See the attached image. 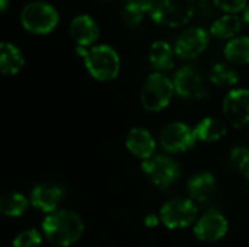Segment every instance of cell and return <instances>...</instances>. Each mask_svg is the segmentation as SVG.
I'll return each mask as SVG.
<instances>
[{
  "label": "cell",
  "mask_w": 249,
  "mask_h": 247,
  "mask_svg": "<svg viewBox=\"0 0 249 247\" xmlns=\"http://www.w3.org/2000/svg\"><path fill=\"white\" fill-rule=\"evenodd\" d=\"M85 226L79 214L60 210L48 214L42 223V231L47 240L55 246L69 247L74 245L83 234Z\"/></svg>",
  "instance_id": "cell-1"
},
{
  "label": "cell",
  "mask_w": 249,
  "mask_h": 247,
  "mask_svg": "<svg viewBox=\"0 0 249 247\" xmlns=\"http://www.w3.org/2000/svg\"><path fill=\"white\" fill-rule=\"evenodd\" d=\"M60 13L54 4L45 0H32L22 7L20 23L34 35H47L55 29Z\"/></svg>",
  "instance_id": "cell-2"
},
{
  "label": "cell",
  "mask_w": 249,
  "mask_h": 247,
  "mask_svg": "<svg viewBox=\"0 0 249 247\" xmlns=\"http://www.w3.org/2000/svg\"><path fill=\"white\" fill-rule=\"evenodd\" d=\"M196 13L194 0H149V15L159 25L179 28Z\"/></svg>",
  "instance_id": "cell-3"
},
{
  "label": "cell",
  "mask_w": 249,
  "mask_h": 247,
  "mask_svg": "<svg viewBox=\"0 0 249 247\" xmlns=\"http://www.w3.org/2000/svg\"><path fill=\"white\" fill-rule=\"evenodd\" d=\"M83 60L89 74L99 82L114 80L120 73V55L112 47L107 44H99L88 48Z\"/></svg>",
  "instance_id": "cell-4"
},
{
  "label": "cell",
  "mask_w": 249,
  "mask_h": 247,
  "mask_svg": "<svg viewBox=\"0 0 249 247\" xmlns=\"http://www.w3.org/2000/svg\"><path fill=\"white\" fill-rule=\"evenodd\" d=\"M175 93L172 80L163 73H152L143 83L140 100L146 111L159 112L165 109Z\"/></svg>",
  "instance_id": "cell-5"
},
{
  "label": "cell",
  "mask_w": 249,
  "mask_h": 247,
  "mask_svg": "<svg viewBox=\"0 0 249 247\" xmlns=\"http://www.w3.org/2000/svg\"><path fill=\"white\" fill-rule=\"evenodd\" d=\"M197 205L190 198H174L166 202L159 211L160 223L171 229H187L197 220Z\"/></svg>",
  "instance_id": "cell-6"
},
{
  "label": "cell",
  "mask_w": 249,
  "mask_h": 247,
  "mask_svg": "<svg viewBox=\"0 0 249 247\" xmlns=\"http://www.w3.org/2000/svg\"><path fill=\"white\" fill-rule=\"evenodd\" d=\"M142 170L150 181V183L159 189H166L172 186L181 176V169L175 160L168 156L156 154L144 160Z\"/></svg>",
  "instance_id": "cell-7"
},
{
  "label": "cell",
  "mask_w": 249,
  "mask_h": 247,
  "mask_svg": "<svg viewBox=\"0 0 249 247\" xmlns=\"http://www.w3.org/2000/svg\"><path fill=\"white\" fill-rule=\"evenodd\" d=\"M174 89L184 99H203L209 96L201 73L194 66L181 67L174 76Z\"/></svg>",
  "instance_id": "cell-8"
},
{
  "label": "cell",
  "mask_w": 249,
  "mask_h": 247,
  "mask_svg": "<svg viewBox=\"0 0 249 247\" xmlns=\"http://www.w3.org/2000/svg\"><path fill=\"white\" fill-rule=\"evenodd\" d=\"M160 144L168 153H184L194 147L197 137L194 128L184 122H172L160 132Z\"/></svg>",
  "instance_id": "cell-9"
},
{
  "label": "cell",
  "mask_w": 249,
  "mask_h": 247,
  "mask_svg": "<svg viewBox=\"0 0 249 247\" xmlns=\"http://www.w3.org/2000/svg\"><path fill=\"white\" fill-rule=\"evenodd\" d=\"M209 32L201 26H191L185 29L175 42L174 51L182 60H194L209 45Z\"/></svg>",
  "instance_id": "cell-10"
},
{
  "label": "cell",
  "mask_w": 249,
  "mask_h": 247,
  "mask_svg": "<svg viewBox=\"0 0 249 247\" xmlns=\"http://www.w3.org/2000/svg\"><path fill=\"white\" fill-rule=\"evenodd\" d=\"M223 115L226 121L235 127L242 128L249 122V90L232 89L223 99Z\"/></svg>",
  "instance_id": "cell-11"
},
{
  "label": "cell",
  "mask_w": 249,
  "mask_h": 247,
  "mask_svg": "<svg viewBox=\"0 0 249 247\" xmlns=\"http://www.w3.org/2000/svg\"><path fill=\"white\" fill-rule=\"evenodd\" d=\"M229 230V223L225 215L217 211L204 214L194 226V234L200 242L214 243L226 236Z\"/></svg>",
  "instance_id": "cell-12"
},
{
  "label": "cell",
  "mask_w": 249,
  "mask_h": 247,
  "mask_svg": "<svg viewBox=\"0 0 249 247\" xmlns=\"http://www.w3.org/2000/svg\"><path fill=\"white\" fill-rule=\"evenodd\" d=\"M64 199V189L60 185L44 182L36 185L31 192V204L47 214L58 211L61 201Z\"/></svg>",
  "instance_id": "cell-13"
},
{
  "label": "cell",
  "mask_w": 249,
  "mask_h": 247,
  "mask_svg": "<svg viewBox=\"0 0 249 247\" xmlns=\"http://www.w3.org/2000/svg\"><path fill=\"white\" fill-rule=\"evenodd\" d=\"M69 32L73 41L76 42V45L85 47V48L93 47V44L99 39V35H101L99 25L90 15H86V13L77 15L70 20Z\"/></svg>",
  "instance_id": "cell-14"
},
{
  "label": "cell",
  "mask_w": 249,
  "mask_h": 247,
  "mask_svg": "<svg viewBox=\"0 0 249 247\" xmlns=\"http://www.w3.org/2000/svg\"><path fill=\"white\" fill-rule=\"evenodd\" d=\"M125 146L133 156L142 159L143 162L155 156L156 150V141L153 135L146 128L140 127L130 130L125 138Z\"/></svg>",
  "instance_id": "cell-15"
},
{
  "label": "cell",
  "mask_w": 249,
  "mask_h": 247,
  "mask_svg": "<svg viewBox=\"0 0 249 247\" xmlns=\"http://www.w3.org/2000/svg\"><path fill=\"white\" fill-rule=\"evenodd\" d=\"M217 189V181L212 173H198L188 182L190 199L206 205L212 201Z\"/></svg>",
  "instance_id": "cell-16"
},
{
  "label": "cell",
  "mask_w": 249,
  "mask_h": 247,
  "mask_svg": "<svg viewBox=\"0 0 249 247\" xmlns=\"http://www.w3.org/2000/svg\"><path fill=\"white\" fill-rule=\"evenodd\" d=\"M25 64V57L19 47L12 42H0V73L1 74H18Z\"/></svg>",
  "instance_id": "cell-17"
},
{
  "label": "cell",
  "mask_w": 249,
  "mask_h": 247,
  "mask_svg": "<svg viewBox=\"0 0 249 247\" xmlns=\"http://www.w3.org/2000/svg\"><path fill=\"white\" fill-rule=\"evenodd\" d=\"M194 132H196L197 140H200V141L216 143V141H220L226 135L228 130H226V125L223 121H220L217 118L207 116L197 124V127L194 128Z\"/></svg>",
  "instance_id": "cell-18"
},
{
  "label": "cell",
  "mask_w": 249,
  "mask_h": 247,
  "mask_svg": "<svg viewBox=\"0 0 249 247\" xmlns=\"http://www.w3.org/2000/svg\"><path fill=\"white\" fill-rule=\"evenodd\" d=\"M241 29H242V19L236 15L225 13L223 16L217 17L212 23L210 33L220 39H232L238 36Z\"/></svg>",
  "instance_id": "cell-19"
},
{
  "label": "cell",
  "mask_w": 249,
  "mask_h": 247,
  "mask_svg": "<svg viewBox=\"0 0 249 247\" xmlns=\"http://www.w3.org/2000/svg\"><path fill=\"white\" fill-rule=\"evenodd\" d=\"M149 60L152 66L159 71L171 70L175 64V51L165 41H155L149 51Z\"/></svg>",
  "instance_id": "cell-20"
},
{
  "label": "cell",
  "mask_w": 249,
  "mask_h": 247,
  "mask_svg": "<svg viewBox=\"0 0 249 247\" xmlns=\"http://www.w3.org/2000/svg\"><path fill=\"white\" fill-rule=\"evenodd\" d=\"M225 57L229 63L236 66L249 64V36L239 35L226 42Z\"/></svg>",
  "instance_id": "cell-21"
},
{
  "label": "cell",
  "mask_w": 249,
  "mask_h": 247,
  "mask_svg": "<svg viewBox=\"0 0 249 247\" xmlns=\"http://www.w3.org/2000/svg\"><path fill=\"white\" fill-rule=\"evenodd\" d=\"M210 80L212 83H214L216 86L220 87H231L239 83L241 76L236 71V68H233L231 64L228 63H217L212 67L210 71Z\"/></svg>",
  "instance_id": "cell-22"
},
{
  "label": "cell",
  "mask_w": 249,
  "mask_h": 247,
  "mask_svg": "<svg viewBox=\"0 0 249 247\" xmlns=\"http://www.w3.org/2000/svg\"><path fill=\"white\" fill-rule=\"evenodd\" d=\"M28 205V199L18 192H7L0 197V213L7 217L22 215L26 211Z\"/></svg>",
  "instance_id": "cell-23"
},
{
  "label": "cell",
  "mask_w": 249,
  "mask_h": 247,
  "mask_svg": "<svg viewBox=\"0 0 249 247\" xmlns=\"http://www.w3.org/2000/svg\"><path fill=\"white\" fill-rule=\"evenodd\" d=\"M146 13H149V0H127L123 7V20L134 28L143 22Z\"/></svg>",
  "instance_id": "cell-24"
},
{
  "label": "cell",
  "mask_w": 249,
  "mask_h": 247,
  "mask_svg": "<svg viewBox=\"0 0 249 247\" xmlns=\"http://www.w3.org/2000/svg\"><path fill=\"white\" fill-rule=\"evenodd\" d=\"M231 165L239 170V173L242 176H245V179L249 181V150L245 147H239V148H233L231 153Z\"/></svg>",
  "instance_id": "cell-25"
},
{
  "label": "cell",
  "mask_w": 249,
  "mask_h": 247,
  "mask_svg": "<svg viewBox=\"0 0 249 247\" xmlns=\"http://www.w3.org/2000/svg\"><path fill=\"white\" fill-rule=\"evenodd\" d=\"M41 234L36 230H25L13 239V247H39Z\"/></svg>",
  "instance_id": "cell-26"
},
{
  "label": "cell",
  "mask_w": 249,
  "mask_h": 247,
  "mask_svg": "<svg viewBox=\"0 0 249 247\" xmlns=\"http://www.w3.org/2000/svg\"><path fill=\"white\" fill-rule=\"evenodd\" d=\"M213 3L225 13H231V15H235L248 6L247 4L248 0H213Z\"/></svg>",
  "instance_id": "cell-27"
},
{
  "label": "cell",
  "mask_w": 249,
  "mask_h": 247,
  "mask_svg": "<svg viewBox=\"0 0 249 247\" xmlns=\"http://www.w3.org/2000/svg\"><path fill=\"white\" fill-rule=\"evenodd\" d=\"M160 220H159V217H156L155 214H150V215H147L146 218H144V223H146V226H149V227H155V226H158V223H159Z\"/></svg>",
  "instance_id": "cell-28"
},
{
  "label": "cell",
  "mask_w": 249,
  "mask_h": 247,
  "mask_svg": "<svg viewBox=\"0 0 249 247\" xmlns=\"http://www.w3.org/2000/svg\"><path fill=\"white\" fill-rule=\"evenodd\" d=\"M9 4H10V0H0V15L9 9Z\"/></svg>",
  "instance_id": "cell-29"
},
{
  "label": "cell",
  "mask_w": 249,
  "mask_h": 247,
  "mask_svg": "<svg viewBox=\"0 0 249 247\" xmlns=\"http://www.w3.org/2000/svg\"><path fill=\"white\" fill-rule=\"evenodd\" d=\"M242 22H245L247 25H249V6H247L244 9V17H242Z\"/></svg>",
  "instance_id": "cell-30"
},
{
  "label": "cell",
  "mask_w": 249,
  "mask_h": 247,
  "mask_svg": "<svg viewBox=\"0 0 249 247\" xmlns=\"http://www.w3.org/2000/svg\"><path fill=\"white\" fill-rule=\"evenodd\" d=\"M105 1H111V0H105Z\"/></svg>",
  "instance_id": "cell-31"
}]
</instances>
